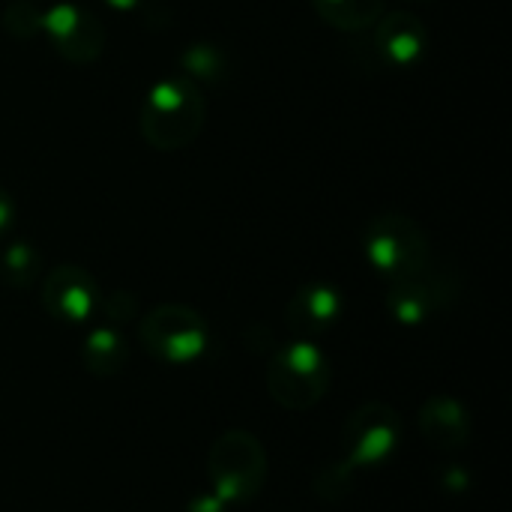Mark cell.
Masks as SVG:
<instances>
[{"instance_id": "obj_10", "label": "cell", "mask_w": 512, "mask_h": 512, "mask_svg": "<svg viewBox=\"0 0 512 512\" xmlns=\"http://www.w3.org/2000/svg\"><path fill=\"white\" fill-rule=\"evenodd\" d=\"M345 312V297L330 282H306L297 288L285 306V324L300 339H315L339 324Z\"/></svg>"}, {"instance_id": "obj_7", "label": "cell", "mask_w": 512, "mask_h": 512, "mask_svg": "<svg viewBox=\"0 0 512 512\" xmlns=\"http://www.w3.org/2000/svg\"><path fill=\"white\" fill-rule=\"evenodd\" d=\"M456 294H459V282L450 273L435 270L429 264L420 273H411V276H402V279H393L390 282L387 309H390V315L399 324L420 327L435 312L447 309L456 300Z\"/></svg>"}, {"instance_id": "obj_17", "label": "cell", "mask_w": 512, "mask_h": 512, "mask_svg": "<svg viewBox=\"0 0 512 512\" xmlns=\"http://www.w3.org/2000/svg\"><path fill=\"white\" fill-rule=\"evenodd\" d=\"M354 474H357V471H351L342 459L333 462V465H324V468L312 477V492H315L321 501L336 504V501L348 498V492L354 489Z\"/></svg>"}, {"instance_id": "obj_2", "label": "cell", "mask_w": 512, "mask_h": 512, "mask_svg": "<svg viewBox=\"0 0 512 512\" xmlns=\"http://www.w3.org/2000/svg\"><path fill=\"white\" fill-rule=\"evenodd\" d=\"M333 369L312 339H297L270 351L267 393L285 411H312L330 393Z\"/></svg>"}, {"instance_id": "obj_22", "label": "cell", "mask_w": 512, "mask_h": 512, "mask_svg": "<svg viewBox=\"0 0 512 512\" xmlns=\"http://www.w3.org/2000/svg\"><path fill=\"white\" fill-rule=\"evenodd\" d=\"M111 9H117V12H132V9H138V6H144L147 0H105Z\"/></svg>"}, {"instance_id": "obj_13", "label": "cell", "mask_w": 512, "mask_h": 512, "mask_svg": "<svg viewBox=\"0 0 512 512\" xmlns=\"http://www.w3.org/2000/svg\"><path fill=\"white\" fill-rule=\"evenodd\" d=\"M81 363L90 375L96 378H114L126 369L129 363V348H126V339L120 336L117 327H93L87 336H84V345H81Z\"/></svg>"}, {"instance_id": "obj_21", "label": "cell", "mask_w": 512, "mask_h": 512, "mask_svg": "<svg viewBox=\"0 0 512 512\" xmlns=\"http://www.w3.org/2000/svg\"><path fill=\"white\" fill-rule=\"evenodd\" d=\"M12 222H15V201H12V195L0 186V237L9 234Z\"/></svg>"}, {"instance_id": "obj_18", "label": "cell", "mask_w": 512, "mask_h": 512, "mask_svg": "<svg viewBox=\"0 0 512 512\" xmlns=\"http://www.w3.org/2000/svg\"><path fill=\"white\" fill-rule=\"evenodd\" d=\"M3 27L15 39H30L42 30V9L33 0H12L3 9Z\"/></svg>"}, {"instance_id": "obj_6", "label": "cell", "mask_w": 512, "mask_h": 512, "mask_svg": "<svg viewBox=\"0 0 512 512\" xmlns=\"http://www.w3.org/2000/svg\"><path fill=\"white\" fill-rule=\"evenodd\" d=\"M402 441V420L387 402H363L342 429L345 456L342 462L351 471L381 468Z\"/></svg>"}, {"instance_id": "obj_15", "label": "cell", "mask_w": 512, "mask_h": 512, "mask_svg": "<svg viewBox=\"0 0 512 512\" xmlns=\"http://www.w3.org/2000/svg\"><path fill=\"white\" fill-rule=\"evenodd\" d=\"M42 276V255L24 243V240H15L3 249L0 255V279L15 288V291H27L39 282Z\"/></svg>"}, {"instance_id": "obj_9", "label": "cell", "mask_w": 512, "mask_h": 512, "mask_svg": "<svg viewBox=\"0 0 512 512\" xmlns=\"http://www.w3.org/2000/svg\"><path fill=\"white\" fill-rule=\"evenodd\" d=\"M42 30L48 33L54 51L69 63H93L105 48V27L102 21L75 3H57L42 12Z\"/></svg>"}, {"instance_id": "obj_12", "label": "cell", "mask_w": 512, "mask_h": 512, "mask_svg": "<svg viewBox=\"0 0 512 512\" xmlns=\"http://www.w3.org/2000/svg\"><path fill=\"white\" fill-rule=\"evenodd\" d=\"M417 429H420L423 441L441 453L465 450L471 444V432H474L468 408L453 396H429L420 405Z\"/></svg>"}, {"instance_id": "obj_4", "label": "cell", "mask_w": 512, "mask_h": 512, "mask_svg": "<svg viewBox=\"0 0 512 512\" xmlns=\"http://www.w3.org/2000/svg\"><path fill=\"white\" fill-rule=\"evenodd\" d=\"M363 255L381 276L393 282L429 267L432 243L417 219L405 213H381L363 231Z\"/></svg>"}, {"instance_id": "obj_3", "label": "cell", "mask_w": 512, "mask_h": 512, "mask_svg": "<svg viewBox=\"0 0 512 512\" xmlns=\"http://www.w3.org/2000/svg\"><path fill=\"white\" fill-rule=\"evenodd\" d=\"M210 492H216L228 507L255 501L270 477V459L258 435L246 429L222 432L207 453Z\"/></svg>"}, {"instance_id": "obj_1", "label": "cell", "mask_w": 512, "mask_h": 512, "mask_svg": "<svg viewBox=\"0 0 512 512\" xmlns=\"http://www.w3.org/2000/svg\"><path fill=\"white\" fill-rule=\"evenodd\" d=\"M204 120L207 102L201 87L186 75H168L147 90L138 129L156 150H183L201 135Z\"/></svg>"}, {"instance_id": "obj_16", "label": "cell", "mask_w": 512, "mask_h": 512, "mask_svg": "<svg viewBox=\"0 0 512 512\" xmlns=\"http://www.w3.org/2000/svg\"><path fill=\"white\" fill-rule=\"evenodd\" d=\"M186 78H201V81H222L225 78V54L210 45V42H195L183 51L180 57Z\"/></svg>"}, {"instance_id": "obj_11", "label": "cell", "mask_w": 512, "mask_h": 512, "mask_svg": "<svg viewBox=\"0 0 512 512\" xmlns=\"http://www.w3.org/2000/svg\"><path fill=\"white\" fill-rule=\"evenodd\" d=\"M375 36V51L387 66L396 69H408L414 63L423 60L426 48H429V33L426 24L411 15V12H390L381 15L372 27Z\"/></svg>"}, {"instance_id": "obj_5", "label": "cell", "mask_w": 512, "mask_h": 512, "mask_svg": "<svg viewBox=\"0 0 512 512\" xmlns=\"http://www.w3.org/2000/svg\"><path fill=\"white\" fill-rule=\"evenodd\" d=\"M138 339L159 363L186 366L207 351L210 327L204 315L186 303H159L138 321Z\"/></svg>"}, {"instance_id": "obj_20", "label": "cell", "mask_w": 512, "mask_h": 512, "mask_svg": "<svg viewBox=\"0 0 512 512\" xmlns=\"http://www.w3.org/2000/svg\"><path fill=\"white\" fill-rule=\"evenodd\" d=\"M186 512H228V504L216 495V492H198L189 504Z\"/></svg>"}, {"instance_id": "obj_8", "label": "cell", "mask_w": 512, "mask_h": 512, "mask_svg": "<svg viewBox=\"0 0 512 512\" xmlns=\"http://www.w3.org/2000/svg\"><path fill=\"white\" fill-rule=\"evenodd\" d=\"M39 300L54 321L75 327V324H87L96 315L102 303V291L90 270L78 264H60L45 273Z\"/></svg>"}, {"instance_id": "obj_19", "label": "cell", "mask_w": 512, "mask_h": 512, "mask_svg": "<svg viewBox=\"0 0 512 512\" xmlns=\"http://www.w3.org/2000/svg\"><path fill=\"white\" fill-rule=\"evenodd\" d=\"M99 309L117 327V324H126V321H132L138 315V300L129 291H111L108 297H102Z\"/></svg>"}, {"instance_id": "obj_14", "label": "cell", "mask_w": 512, "mask_h": 512, "mask_svg": "<svg viewBox=\"0 0 512 512\" xmlns=\"http://www.w3.org/2000/svg\"><path fill=\"white\" fill-rule=\"evenodd\" d=\"M315 12L336 30H369L387 9V0H312Z\"/></svg>"}]
</instances>
